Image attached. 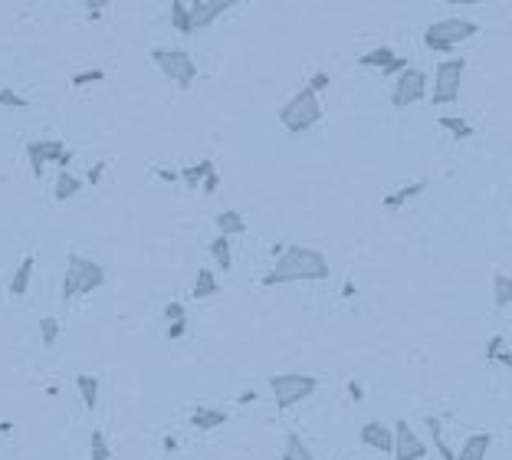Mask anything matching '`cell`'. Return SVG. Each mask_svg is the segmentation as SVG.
Returning a JSON list of instances; mask_svg holds the SVG:
<instances>
[{"label": "cell", "mask_w": 512, "mask_h": 460, "mask_svg": "<svg viewBox=\"0 0 512 460\" xmlns=\"http://www.w3.org/2000/svg\"><path fill=\"white\" fill-rule=\"evenodd\" d=\"M309 283V280H329V260L312 247H282L276 256V266L263 276V286H282V283Z\"/></svg>", "instance_id": "obj_1"}, {"label": "cell", "mask_w": 512, "mask_h": 460, "mask_svg": "<svg viewBox=\"0 0 512 460\" xmlns=\"http://www.w3.org/2000/svg\"><path fill=\"white\" fill-rule=\"evenodd\" d=\"M322 119V103H319V95L312 93V89H299L296 95H292L289 103L279 109V122L286 132H292V135H302V132H309V128L316 125V122Z\"/></svg>", "instance_id": "obj_2"}, {"label": "cell", "mask_w": 512, "mask_h": 460, "mask_svg": "<svg viewBox=\"0 0 512 460\" xmlns=\"http://www.w3.org/2000/svg\"><path fill=\"white\" fill-rule=\"evenodd\" d=\"M105 283V270L92 260H85L79 253L66 256V280H63V299L89 296L92 290H99Z\"/></svg>", "instance_id": "obj_3"}, {"label": "cell", "mask_w": 512, "mask_h": 460, "mask_svg": "<svg viewBox=\"0 0 512 460\" xmlns=\"http://www.w3.org/2000/svg\"><path fill=\"white\" fill-rule=\"evenodd\" d=\"M479 26L473 23V20H457V17H447V20H437V23H430L424 30V43L427 50L434 53H450L457 50L460 43H466L469 36L476 33Z\"/></svg>", "instance_id": "obj_4"}, {"label": "cell", "mask_w": 512, "mask_h": 460, "mask_svg": "<svg viewBox=\"0 0 512 460\" xmlns=\"http://www.w3.org/2000/svg\"><path fill=\"white\" fill-rule=\"evenodd\" d=\"M26 158H30V171H33V178H40L46 164H60V168L66 171L69 162H73V152L66 148L63 138H36V142L26 145Z\"/></svg>", "instance_id": "obj_5"}, {"label": "cell", "mask_w": 512, "mask_h": 460, "mask_svg": "<svg viewBox=\"0 0 512 460\" xmlns=\"http://www.w3.org/2000/svg\"><path fill=\"white\" fill-rule=\"evenodd\" d=\"M270 388H273V398L279 408H292L299 401H306L309 394L319 388L316 375H273L270 378Z\"/></svg>", "instance_id": "obj_6"}, {"label": "cell", "mask_w": 512, "mask_h": 460, "mask_svg": "<svg viewBox=\"0 0 512 460\" xmlns=\"http://www.w3.org/2000/svg\"><path fill=\"white\" fill-rule=\"evenodd\" d=\"M463 69H466V60H444V63H437V73H434V105H453L457 99H460Z\"/></svg>", "instance_id": "obj_7"}, {"label": "cell", "mask_w": 512, "mask_h": 460, "mask_svg": "<svg viewBox=\"0 0 512 460\" xmlns=\"http://www.w3.org/2000/svg\"><path fill=\"white\" fill-rule=\"evenodd\" d=\"M151 60L158 63V69H161L168 79H174L181 89H188L197 79V63L191 60L188 50H151Z\"/></svg>", "instance_id": "obj_8"}, {"label": "cell", "mask_w": 512, "mask_h": 460, "mask_svg": "<svg viewBox=\"0 0 512 460\" xmlns=\"http://www.w3.org/2000/svg\"><path fill=\"white\" fill-rule=\"evenodd\" d=\"M424 95H427V76L420 69H404L401 76L394 79V89H391L394 109H407V105L420 103Z\"/></svg>", "instance_id": "obj_9"}, {"label": "cell", "mask_w": 512, "mask_h": 460, "mask_svg": "<svg viewBox=\"0 0 512 460\" xmlns=\"http://www.w3.org/2000/svg\"><path fill=\"white\" fill-rule=\"evenodd\" d=\"M391 431H394V447H391L394 460H424V457H427L424 441H420V437L410 431L407 421H398Z\"/></svg>", "instance_id": "obj_10"}, {"label": "cell", "mask_w": 512, "mask_h": 460, "mask_svg": "<svg viewBox=\"0 0 512 460\" xmlns=\"http://www.w3.org/2000/svg\"><path fill=\"white\" fill-rule=\"evenodd\" d=\"M230 7H233V0H194V4H188L191 30H204V26H210L213 20L220 17V14H227Z\"/></svg>", "instance_id": "obj_11"}, {"label": "cell", "mask_w": 512, "mask_h": 460, "mask_svg": "<svg viewBox=\"0 0 512 460\" xmlns=\"http://www.w3.org/2000/svg\"><path fill=\"white\" fill-rule=\"evenodd\" d=\"M361 444H368L371 451L391 454V447H394V431H391L388 424H381V421H368V424L361 427Z\"/></svg>", "instance_id": "obj_12"}, {"label": "cell", "mask_w": 512, "mask_h": 460, "mask_svg": "<svg viewBox=\"0 0 512 460\" xmlns=\"http://www.w3.org/2000/svg\"><path fill=\"white\" fill-rule=\"evenodd\" d=\"M493 447V437L489 434H469L460 447V457L457 460H486V451Z\"/></svg>", "instance_id": "obj_13"}, {"label": "cell", "mask_w": 512, "mask_h": 460, "mask_svg": "<svg viewBox=\"0 0 512 460\" xmlns=\"http://www.w3.org/2000/svg\"><path fill=\"white\" fill-rule=\"evenodd\" d=\"M30 276H33V256H23L20 266L14 270V280H10V296H26V290H30Z\"/></svg>", "instance_id": "obj_14"}, {"label": "cell", "mask_w": 512, "mask_h": 460, "mask_svg": "<svg viewBox=\"0 0 512 460\" xmlns=\"http://www.w3.org/2000/svg\"><path fill=\"white\" fill-rule=\"evenodd\" d=\"M217 230H220V237H233V234L247 230V221H243L240 211H220L217 214Z\"/></svg>", "instance_id": "obj_15"}, {"label": "cell", "mask_w": 512, "mask_h": 460, "mask_svg": "<svg viewBox=\"0 0 512 460\" xmlns=\"http://www.w3.org/2000/svg\"><path fill=\"white\" fill-rule=\"evenodd\" d=\"M223 421H227V414L217 408H197L194 414H191V424H194L197 431H213V427H220Z\"/></svg>", "instance_id": "obj_16"}, {"label": "cell", "mask_w": 512, "mask_h": 460, "mask_svg": "<svg viewBox=\"0 0 512 460\" xmlns=\"http://www.w3.org/2000/svg\"><path fill=\"white\" fill-rule=\"evenodd\" d=\"M279 460H316V457H312V451L306 447V441L292 431V434H286V447H282Z\"/></svg>", "instance_id": "obj_17"}, {"label": "cell", "mask_w": 512, "mask_h": 460, "mask_svg": "<svg viewBox=\"0 0 512 460\" xmlns=\"http://www.w3.org/2000/svg\"><path fill=\"white\" fill-rule=\"evenodd\" d=\"M76 388H79V398H82V404L89 411L99 404V378L95 375H79L76 378Z\"/></svg>", "instance_id": "obj_18"}, {"label": "cell", "mask_w": 512, "mask_h": 460, "mask_svg": "<svg viewBox=\"0 0 512 460\" xmlns=\"http://www.w3.org/2000/svg\"><path fill=\"white\" fill-rule=\"evenodd\" d=\"M213 171V162H201V164H188V168L181 171V181L188 184V191H197L204 184V178Z\"/></svg>", "instance_id": "obj_19"}, {"label": "cell", "mask_w": 512, "mask_h": 460, "mask_svg": "<svg viewBox=\"0 0 512 460\" xmlns=\"http://www.w3.org/2000/svg\"><path fill=\"white\" fill-rule=\"evenodd\" d=\"M220 283L213 276V270H197V283H194V296L197 299H207V296H217Z\"/></svg>", "instance_id": "obj_20"}, {"label": "cell", "mask_w": 512, "mask_h": 460, "mask_svg": "<svg viewBox=\"0 0 512 460\" xmlns=\"http://www.w3.org/2000/svg\"><path fill=\"white\" fill-rule=\"evenodd\" d=\"M210 253H213V260H217V266H220V270H230V266H233L230 240H227V237H220V234H217V237L210 240Z\"/></svg>", "instance_id": "obj_21"}, {"label": "cell", "mask_w": 512, "mask_h": 460, "mask_svg": "<svg viewBox=\"0 0 512 460\" xmlns=\"http://www.w3.org/2000/svg\"><path fill=\"white\" fill-rule=\"evenodd\" d=\"M391 60H394V50H391V46H378V50L365 53V56H361L358 63H361L365 69H384Z\"/></svg>", "instance_id": "obj_22"}, {"label": "cell", "mask_w": 512, "mask_h": 460, "mask_svg": "<svg viewBox=\"0 0 512 460\" xmlns=\"http://www.w3.org/2000/svg\"><path fill=\"white\" fill-rule=\"evenodd\" d=\"M493 290H496V306H499V309L509 306V299H512V280H509V273H496V276H493Z\"/></svg>", "instance_id": "obj_23"}, {"label": "cell", "mask_w": 512, "mask_h": 460, "mask_svg": "<svg viewBox=\"0 0 512 460\" xmlns=\"http://www.w3.org/2000/svg\"><path fill=\"white\" fill-rule=\"evenodd\" d=\"M82 181L76 174H69V171H60V178H56V201H69V197L79 191Z\"/></svg>", "instance_id": "obj_24"}, {"label": "cell", "mask_w": 512, "mask_h": 460, "mask_svg": "<svg viewBox=\"0 0 512 460\" xmlns=\"http://www.w3.org/2000/svg\"><path fill=\"white\" fill-rule=\"evenodd\" d=\"M424 188H427L424 181H417V184H407V188L394 191V194H388V197H384V207H401L404 201H410V197H417Z\"/></svg>", "instance_id": "obj_25"}, {"label": "cell", "mask_w": 512, "mask_h": 460, "mask_svg": "<svg viewBox=\"0 0 512 460\" xmlns=\"http://www.w3.org/2000/svg\"><path fill=\"white\" fill-rule=\"evenodd\" d=\"M171 23L178 26V33H194V30H191V20H188V4H184V0H174V4H171Z\"/></svg>", "instance_id": "obj_26"}, {"label": "cell", "mask_w": 512, "mask_h": 460, "mask_svg": "<svg viewBox=\"0 0 512 460\" xmlns=\"http://www.w3.org/2000/svg\"><path fill=\"white\" fill-rule=\"evenodd\" d=\"M427 427H430V434H434V444H437V451H440V457L444 460H457V454L450 451L444 444V427H440V418H427Z\"/></svg>", "instance_id": "obj_27"}, {"label": "cell", "mask_w": 512, "mask_h": 460, "mask_svg": "<svg viewBox=\"0 0 512 460\" xmlns=\"http://www.w3.org/2000/svg\"><path fill=\"white\" fill-rule=\"evenodd\" d=\"M440 125H444L447 132H453L457 138H469V135H473V128H469V122L453 119V115H440Z\"/></svg>", "instance_id": "obj_28"}, {"label": "cell", "mask_w": 512, "mask_h": 460, "mask_svg": "<svg viewBox=\"0 0 512 460\" xmlns=\"http://www.w3.org/2000/svg\"><path fill=\"white\" fill-rule=\"evenodd\" d=\"M89 451H92V460H109L112 451H109V441H105L102 431H92V441H89Z\"/></svg>", "instance_id": "obj_29"}, {"label": "cell", "mask_w": 512, "mask_h": 460, "mask_svg": "<svg viewBox=\"0 0 512 460\" xmlns=\"http://www.w3.org/2000/svg\"><path fill=\"white\" fill-rule=\"evenodd\" d=\"M56 335H60V323H56L53 315L40 319V339H43V345H53V342H56Z\"/></svg>", "instance_id": "obj_30"}, {"label": "cell", "mask_w": 512, "mask_h": 460, "mask_svg": "<svg viewBox=\"0 0 512 460\" xmlns=\"http://www.w3.org/2000/svg\"><path fill=\"white\" fill-rule=\"evenodd\" d=\"M105 73L102 69H85V73H76L73 76V85H89V83H102Z\"/></svg>", "instance_id": "obj_31"}, {"label": "cell", "mask_w": 512, "mask_h": 460, "mask_svg": "<svg viewBox=\"0 0 512 460\" xmlns=\"http://www.w3.org/2000/svg\"><path fill=\"white\" fill-rule=\"evenodd\" d=\"M0 105H14V109H26V99L17 95L14 89H0Z\"/></svg>", "instance_id": "obj_32"}, {"label": "cell", "mask_w": 512, "mask_h": 460, "mask_svg": "<svg viewBox=\"0 0 512 460\" xmlns=\"http://www.w3.org/2000/svg\"><path fill=\"white\" fill-rule=\"evenodd\" d=\"M164 319H168V323H184V319H188V313H184V306H181V303H168V306H164Z\"/></svg>", "instance_id": "obj_33"}, {"label": "cell", "mask_w": 512, "mask_h": 460, "mask_svg": "<svg viewBox=\"0 0 512 460\" xmlns=\"http://www.w3.org/2000/svg\"><path fill=\"white\" fill-rule=\"evenodd\" d=\"M404 69H407V60H401V56H394V60L388 63V66H384L381 73H388V76H401Z\"/></svg>", "instance_id": "obj_34"}, {"label": "cell", "mask_w": 512, "mask_h": 460, "mask_svg": "<svg viewBox=\"0 0 512 460\" xmlns=\"http://www.w3.org/2000/svg\"><path fill=\"white\" fill-rule=\"evenodd\" d=\"M503 349H506V339H503V335H493V339H489V349H486V358L493 362V358L499 355Z\"/></svg>", "instance_id": "obj_35"}, {"label": "cell", "mask_w": 512, "mask_h": 460, "mask_svg": "<svg viewBox=\"0 0 512 460\" xmlns=\"http://www.w3.org/2000/svg\"><path fill=\"white\" fill-rule=\"evenodd\" d=\"M105 168H109V162H99L95 164V168H89V184H99V181H102V174H105Z\"/></svg>", "instance_id": "obj_36"}, {"label": "cell", "mask_w": 512, "mask_h": 460, "mask_svg": "<svg viewBox=\"0 0 512 460\" xmlns=\"http://www.w3.org/2000/svg\"><path fill=\"white\" fill-rule=\"evenodd\" d=\"M325 85H329V73H316V76L309 79V89H312L316 95H319V89H325Z\"/></svg>", "instance_id": "obj_37"}, {"label": "cell", "mask_w": 512, "mask_h": 460, "mask_svg": "<svg viewBox=\"0 0 512 460\" xmlns=\"http://www.w3.org/2000/svg\"><path fill=\"white\" fill-rule=\"evenodd\" d=\"M217 188H220V178H217V168H213L210 174L204 178V194H213Z\"/></svg>", "instance_id": "obj_38"}, {"label": "cell", "mask_w": 512, "mask_h": 460, "mask_svg": "<svg viewBox=\"0 0 512 460\" xmlns=\"http://www.w3.org/2000/svg\"><path fill=\"white\" fill-rule=\"evenodd\" d=\"M184 329H188V319H184V323H171L168 339H181V335H184Z\"/></svg>", "instance_id": "obj_39"}, {"label": "cell", "mask_w": 512, "mask_h": 460, "mask_svg": "<svg viewBox=\"0 0 512 460\" xmlns=\"http://www.w3.org/2000/svg\"><path fill=\"white\" fill-rule=\"evenodd\" d=\"M493 362H499V365H506V368H512V352H509V349H503L499 355L493 358Z\"/></svg>", "instance_id": "obj_40"}, {"label": "cell", "mask_w": 512, "mask_h": 460, "mask_svg": "<svg viewBox=\"0 0 512 460\" xmlns=\"http://www.w3.org/2000/svg\"><path fill=\"white\" fill-rule=\"evenodd\" d=\"M158 178H161V181H171V184H174V181H178V174H174V171H168V168H158Z\"/></svg>", "instance_id": "obj_41"}, {"label": "cell", "mask_w": 512, "mask_h": 460, "mask_svg": "<svg viewBox=\"0 0 512 460\" xmlns=\"http://www.w3.org/2000/svg\"><path fill=\"white\" fill-rule=\"evenodd\" d=\"M85 7H89V17L95 20V17H99V14H102V7H105V4H85Z\"/></svg>", "instance_id": "obj_42"}, {"label": "cell", "mask_w": 512, "mask_h": 460, "mask_svg": "<svg viewBox=\"0 0 512 460\" xmlns=\"http://www.w3.org/2000/svg\"><path fill=\"white\" fill-rule=\"evenodd\" d=\"M348 392H351V398H355V401H358L361 394H365V392H361V385H358V382H351V385H348Z\"/></svg>", "instance_id": "obj_43"}, {"label": "cell", "mask_w": 512, "mask_h": 460, "mask_svg": "<svg viewBox=\"0 0 512 460\" xmlns=\"http://www.w3.org/2000/svg\"><path fill=\"white\" fill-rule=\"evenodd\" d=\"M250 401H256V392H243V394H240V404H250Z\"/></svg>", "instance_id": "obj_44"}, {"label": "cell", "mask_w": 512, "mask_h": 460, "mask_svg": "<svg viewBox=\"0 0 512 460\" xmlns=\"http://www.w3.org/2000/svg\"><path fill=\"white\" fill-rule=\"evenodd\" d=\"M164 451H178V441H174V437H164Z\"/></svg>", "instance_id": "obj_45"}]
</instances>
